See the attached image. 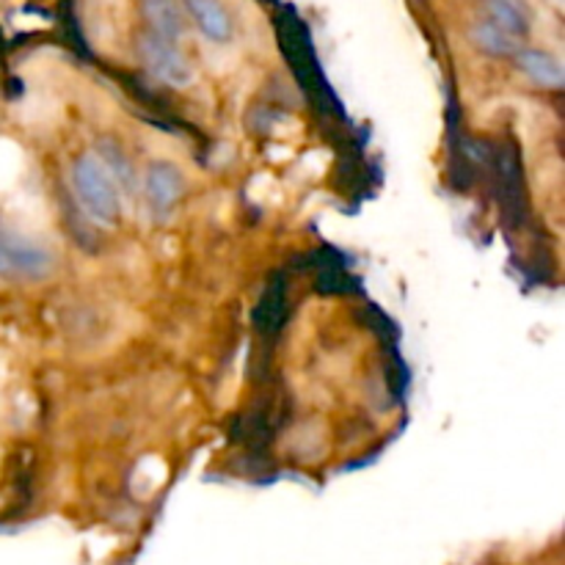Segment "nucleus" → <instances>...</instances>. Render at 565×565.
I'll return each mask as SVG.
<instances>
[{
  "instance_id": "obj_1",
  "label": "nucleus",
  "mask_w": 565,
  "mask_h": 565,
  "mask_svg": "<svg viewBox=\"0 0 565 565\" xmlns=\"http://www.w3.org/2000/svg\"><path fill=\"white\" fill-rule=\"evenodd\" d=\"M72 188H75L77 202L94 224L114 226L119 221V188H116L114 177L108 174L103 160L97 158V152H86L75 160Z\"/></svg>"
},
{
  "instance_id": "obj_2",
  "label": "nucleus",
  "mask_w": 565,
  "mask_h": 565,
  "mask_svg": "<svg viewBox=\"0 0 565 565\" xmlns=\"http://www.w3.org/2000/svg\"><path fill=\"white\" fill-rule=\"evenodd\" d=\"M55 268V257L36 241L0 232V276L9 279H47Z\"/></svg>"
},
{
  "instance_id": "obj_3",
  "label": "nucleus",
  "mask_w": 565,
  "mask_h": 565,
  "mask_svg": "<svg viewBox=\"0 0 565 565\" xmlns=\"http://www.w3.org/2000/svg\"><path fill=\"white\" fill-rule=\"evenodd\" d=\"M138 55H141V64L147 66V72H152L160 83L166 86L182 88L191 83L193 72L188 66L185 55L180 53L177 42H169V39H160L154 33H143L138 39Z\"/></svg>"
},
{
  "instance_id": "obj_4",
  "label": "nucleus",
  "mask_w": 565,
  "mask_h": 565,
  "mask_svg": "<svg viewBox=\"0 0 565 565\" xmlns=\"http://www.w3.org/2000/svg\"><path fill=\"white\" fill-rule=\"evenodd\" d=\"M143 188H147V202L154 210V215H169L174 210V204L182 199L185 182H182V174L177 171V166L154 163L147 171Z\"/></svg>"
},
{
  "instance_id": "obj_5",
  "label": "nucleus",
  "mask_w": 565,
  "mask_h": 565,
  "mask_svg": "<svg viewBox=\"0 0 565 565\" xmlns=\"http://www.w3.org/2000/svg\"><path fill=\"white\" fill-rule=\"evenodd\" d=\"M516 66L527 75V81L535 83V86L550 88V92H561L563 88L565 72L561 61H557L555 55L544 53V50H519Z\"/></svg>"
},
{
  "instance_id": "obj_6",
  "label": "nucleus",
  "mask_w": 565,
  "mask_h": 565,
  "mask_svg": "<svg viewBox=\"0 0 565 565\" xmlns=\"http://www.w3.org/2000/svg\"><path fill=\"white\" fill-rule=\"evenodd\" d=\"M188 14L193 17L199 31L215 44H226L232 39V20L218 0H185Z\"/></svg>"
},
{
  "instance_id": "obj_7",
  "label": "nucleus",
  "mask_w": 565,
  "mask_h": 565,
  "mask_svg": "<svg viewBox=\"0 0 565 565\" xmlns=\"http://www.w3.org/2000/svg\"><path fill=\"white\" fill-rule=\"evenodd\" d=\"M141 14L147 25L152 28L149 33L160 39L177 42L185 31V17H182V9L174 0H141Z\"/></svg>"
},
{
  "instance_id": "obj_8",
  "label": "nucleus",
  "mask_w": 565,
  "mask_h": 565,
  "mask_svg": "<svg viewBox=\"0 0 565 565\" xmlns=\"http://www.w3.org/2000/svg\"><path fill=\"white\" fill-rule=\"evenodd\" d=\"M486 14L489 22L508 31L511 36L522 39L530 31V11L522 0H486Z\"/></svg>"
},
{
  "instance_id": "obj_9",
  "label": "nucleus",
  "mask_w": 565,
  "mask_h": 565,
  "mask_svg": "<svg viewBox=\"0 0 565 565\" xmlns=\"http://www.w3.org/2000/svg\"><path fill=\"white\" fill-rule=\"evenodd\" d=\"M472 42L491 55H516L522 50V39L511 36L508 31L497 28L494 22L483 20L472 28Z\"/></svg>"
},
{
  "instance_id": "obj_10",
  "label": "nucleus",
  "mask_w": 565,
  "mask_h": 565,
  "mask_svg": "<svg viewBox=\"0 0 565 565\" xmlns=\"http://www.w3.org/2000/svg\"><path fill=\"white\" fill-rule=\"evenodd\" d=\"M99 149H103V152H99L97 158L103 160V166L108 169V174L114 177L116 188H119V191H121V188L132 191V180H136V171H132L130 160H127L125 154L119 152V149L110 147V143H99Z\"/></svg>"
}]
</instances>
